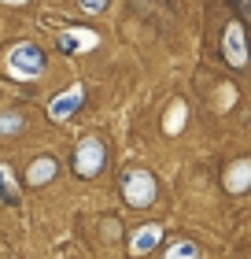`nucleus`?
<instances>
[{"instance_id": "1", "label": "nucleus", "mask_w": 251, "mask_h": 259, "mask_svg": "<svg viewBox=\"0 0 251 259\" xmlns=\"http://www.w3.org/2000/svg\"><path fill=\"white\" fill-rule=\"evenodd\" d=\"M41 70H44V52L33 41H22V45H15V49L8 52V74L11 78L30 81V78H37Z\"/></svg>"}, {"instance_id": "2", "label": "nucleus", "mask_w": 251, "mask_h": 259, "mask_svg": "<svg viewBox=\"0 0 251 259\" xmlns=\"http://www.w3.org/2000/svg\"><path fill=\"white\" fill-rule=\"evenodd\" d=\"M122 196L133 207H148L155 200V178L148 170H126L122 174Z\"/></svg>"}, {"instance_id": "3", "label": "nucleus", "mask_w": 251, "mask_h": 259, "mask_svg": "<svg viewBox=\"0 0 251 259\" xmlns=\"http://www.w3.org/2000/svg\"><path fill=\"white\" fill-rule=\"evenodd\" d=\"M74 170L81 174V178H92V174L104 170V141H100V137H85V141L78 145Z\"/></svg>"}, {"instance_id": "4", "label": "nucleus", "mask_w": 251, "mask_h": 259, "mask_svg": "<svg viewBox=\"0 0 251 259\" xmlns=\"http://www.w3.org/2000/svg\"><path fill=\"white\" fill-rule=\"evenodd\" d=\"M225 63L229 67H247V33L240 22H229L225 26Z\"/></svg>"}, {"instance_id": "5", "label": "nucleus", "mask_w": 251, "mask_h": 259, "mask_svg": "<svg viewBox=\"0 0 251 259\" xmlns=\"http://www.w3.org/2000/svg\"><path fill=\"white\" fill-rule=\"evenodd\" d=\"M81 100H85V89H81V85H74V89H67L63 97H56V100H52L48 115H52L56 122H63V119H70V115H74V111L81 108Z\"/></svg>"}, {"instance_id": "6", "label": "nucleus", "mask_w": 251, "mask_h": 259, "mask_svg": "<svg viewBox=\"0 0 251 259\" xmlns=\"http://www.w3.org/2000/svg\"><path fill=\"white\" fill-rule=\"evenodd\" d=\"M59 49H63V52L96 49V33H92V30H67V33H59Z\"/></svg>"}, {"instance_id": "7", "label": "nucleus", "mask_w": 251, "mask_h": 259, "mask_svg": "<svg viewBox=\"0 0 251 259\" xmlns=\"http://www.w3.org/2000/svg\"><path fill=\"white\" fill-rule=\"evenodd\" d=\"M225 189H229V193L251 189V159H240V163L229 167V174H225Z\"/></svg>"}, {"instance_id": "8", "label": "nucleus", "mask_w": 251, "mask_h": 259, "mask_svg": "<svg viewBox=\"0 0 251 259\" xmlns=\"http://www.w3.org/2000/svg\"><path fill=\"white\" fill-rule=\"evenodd\" d=\"M56 170H59V163H56L52 156H44V159H37V163H30L26 182H30V185H44V182L56 178Z\"/></svg>"}, {"instance_id": "9", "label": "nucleus", "mask_w": 251, "mask_h": 259, "mask_svg": "<svg viewBox=\"0 0 251 259\" xmlns=\"http://www.w3.org/2000/svg\"><path fill=\"white\" fill-rule=\"evenodd\" d=\"M159 241H163V226H144V230H140L137 237H133V252H137V255H144V252H152Z\"/></svg>"}, {"instance_id": "10", "label": "nucleus", "mask_w": 251, "mask_h": 259, "mask_svg": "<svg viewBox=\"0 0 251 259\" xmlns=\"http://www.w3.org/2000/svg\"><path fill=\"white\" fill-rule=\"evenodd\" d=\"M22 130V115L11 111V115H0V137H15Z\"/></svg>"}, {"instance_id": "11", "label": "nucleus", "mask_w": 251, "mask_h": 259, "mask_svg": "<svg viewBox=\"0 0 251 259\" xmlns=\"http://www.w3.org/2000/svg\"><path fill=\"white\" fill-rule=\"evenodd\" d=\"M166 259H199V252H196V244L192 241H177L170 252H166Z\"/></svg>"}, {"instance_id": "12", "label": "nucleus", "mask_w": 251, "mask_h": 259, "mask_svg": "<svg viewBox=\"0 0 251 259\" xmlns=\"http://www.w3.org/2000/svg\"><path fill=\"white\" fill-rule=\"evenodd\" d=\"M177 122H185V108H181V104H177V108L170 111V119H166V130L174 134V130H177Z\"/></svg>"}, {"instance_id": "13", "label": "nucleus", "mask_w": 251, "mask_h": 259, "mask_svg": "<svg viewBox=\"0 0 251 259\" xmlns=\"http://www.w3.org/2000/svg\"><path fill=\"white\" fill-rule=\"evenodd\" d=\"M81 4H85L89 11H104V8H107V0H81Z\"/></svg>"}, {"instance_id": "14", "label": "nucleus", "mask_w": 251, "mask_h": 259, "mask_svg": "<svg viewBox=\"0 0 251 259\" xmlns=\"http://www.w3.org/2000/svg\"><path fill=\"white\" fill-rule=\"evenodd\" d=\"M4 4H26V0H4Z\"/></svg>"}]
</instances>
